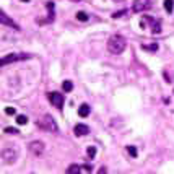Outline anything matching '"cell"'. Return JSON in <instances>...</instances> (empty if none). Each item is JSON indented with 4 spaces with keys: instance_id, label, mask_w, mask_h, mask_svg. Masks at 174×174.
Listing matches in <instances>:
<instances>
[{
    "instance_id": "cb8c5ba5",
    "label": "cell",
    "mask_w": 174,
    "mask_h": 174,
    "mask_svg": "<svg viewBox=\"0 0 174 174\" xmlns=\"http://www.w3.org/2000/svg\"><path fill=\"white\" fill-rule=\"evenodd\" d=\"M81 168H83V169H86L88 173H91V166H90V164H85V166H81Z\"/></svg>"
},
{
    "instance_id": "277c9868",
    "label": "cell",
    "mask_w": 174,
    "mask_h": 174,
    "mask_svg": "<svg viewBox=\"0 0 174 174\" xmlns=\"http://www.w3.org/2000/svg\"><path fill=\"white\" fill-rule=\"evenodd\" d=\"M18 151L15 148H3L2 150V160H3L5 164H12V163L17 161Z\"/></svg>"
},
{
    "instance_id": "9a60e30c",
    "label": "cell",
    "mask_w": 174,
    "mask_h": 174,
    "mask_svg": "<svg viewBox=\"0 0 174 174\" xmlns=\"http://www.w3.org/2000/svg\"><path fill=\"white\" fill-rule=\"evenodd\" d=\"M173 8H174V2L173 0H164V10L168 13H173Z\"/></svg>"
},
{
    "instance_id": "603a6c76",
    "label": "cell",
    "mask_w": 174,
    "mask_h": 174,
    "mask_svg": "<svg viewBox=\"0 0 174 174\" xmlns=\"http://www.w3.org/2000/svg\"><path fill=\"white\" fill-rule=\"evenodd\" d=\"M164 80H166L168 83H171V81H173V77H169V75H168V72H164Z\"/></svg>"
},
{
    "instance_id": "44dd1931",
    "label": "cell",
    "mask_w": 174,
    "mask_h": 174,
    "mask_svg": "<svg viewBox=\"0 0 174 174\" xmlns=\"http://www.w3.org/2000/svg\"><path fill=\"white\" fill-rule=\"evenodd\" d=\"M5 114L13 116V114H17V109H15V108H5Z\"/></svg>"
},
{
    "instance_id": "83f0119b",
    "label": "cell",
    "mask_w": 174,
    "mask_h": 174,
    "mask_svg": "<svg viewBox=\"0 0 174 174\" xmlns=\"http://www.w3.org/2000/svg\"><path fill=\"white\" fill-rule=\"evenodd\" d=\"M114 2H122V0H114Z\"/></svg>"
},
{
    "instance_id": "8992f818",
    "label": "cell",
    "mask_w": 174,
    "mask_h": 174,
    "mask_svg": "<svg viewBox=\"0 0 174 174\" xmlns=\"http://www.w3.org/2000/svg\"><path fill=\"white\" fill-rule=\"evenodd\" d=\"M29 151L34 155V156H41L44 153V143L41 140H34L29 143Z\"/></svg>"
},
{
    "instance_id": "3957f363",
    "label": "cell",
    "mask_w": 174,
    "mask_h": 174,
    "mask_svg": "<svg viewBox=\"0 0 174 174\" xmlns=\"http://www.w3.org/2000/svg\"><path fill=\"white\" fill-rule=\"evenodd\" d=\"M33 55L31 54H25V52H17V54H8L2 57V67L8 65V64H15V62H21V60H28Z\"/></svg>"
},
{
    "instance_id": "5bb4252c",
    "label": "cell",
    "mask_w": 174,
    "mask_h": 174,
    "mask_svg": "<svg viewBox=\"0 0 174 174\" xmlns=\"http://www.w3.org/2000/svg\"><path fill=\"white\" fill-rule=\"evenodd\" d=\"M62 90H64L65 93H70L72 90H73V83H72L70 80H65V81L62 83Z\"/></svg>"
},
{
    "instance_id": "ffe728a7",
    "label": "cell",
    "mask_w": 174,
    "mask_h": 174,
    "mask_svg": "<svg viewBox=\"0 0 174 174\" xmlns=\"http://www.w3.org/2000/svg\"><path fill=\"white\" fill-rule=\"evenodd\" d=\"M127 12H128V10H120V12L112 13V18H120V17H124V15H125Z\"/></svg>"
},
{
    "instance_id": "8fae6325",
    "label": "cell",
    "mask_w": 174,
    "mask_h": 174,
    "mask_svg": "<svg viewBox=\"0 0 174 174\" xmlns=\"http://www.w3.org/2000/svg\"><path fill=\"white\" fill-rule=\"evenodd\" d=\"M78 116L80 117H88L90 116V106L88 104H81L78 108Z\"/></svg>"
},
{
    "instance_id": "2e32d148",
    "label": "cell",
    "mask_w": 174,
    "mask_h": 174,
    "mask_svg": "<svg viewBox=\"0 0 174 174\" xmlns=\"http://www.w3.org/2000/svg\"><path fill=\"white\" fill-rule=\"evenodd\" d=\"M26 122H28V117H26L25 114H20V116H17V124H18V125H25Z\"/></svg>"
},
{
    "instance_id": "e0dca14e",
    "label": "cell",
    "mask_w": 174,
    "mask_h": 174,
    "mask_svg": "<svg viewBox=\"0 0 174 174\" xmlns=\"http://www.w3.org/2000/svg\"><path fill=\"white\" fill-rule=\"evenodd\" d=\"M86 155H88V158H90V160H93V158L96 156V146H88Z\"/></svg>"
},
{
    "instance_id": "9c48e42d",
    "label": "cell",
    "mask_w": 174,
    "mask_h": 174,
    "mask_svg": "<svg viewBox=\"0 0 174 174\" xmlns=\"http://www.w3.org/2000/svg\"><path fill=\"white\" fill-rule=\"evenodd\" d=\"M0 21H2V25H5V26H12V28H15V29H20V26H18L13 20H10L5 12H0Z\"/></svg>"
},
{
    "instance_id": "7c38bea8",
    "label": "cell",
    "mask_w": 174,
    "mask_h": 174,
    "mask_svg": "<svg viewBox=\"0 0 174 174\" xmlns=\"http://www.w3.org/2000/svg\"><path fill=\"white\" fill-rule=\"evenodd\" d=\"M80 173H81V166L78 164H70L65 171V174H80Z\"/></svg>"
},
{
    "instance_id": "52a82bcc",
    "label": "cell",
    "mask_w": 174,
    "mask_h": 174,
    "mask_svg": "<svg viewBox=\"0 0 174 174\" xmlns=\"http://www.w3.org/2000/svg\"><path fill=\"white\" fill-rule=\"evenodd\" d=\"M148 7H150V0H133L132 10L135 13H142V12H145Z\"/></svg>"
},
{
    "instance_id": "ac0fdd59",
    "label": "cell",
    "mask_w": 174,
    "mask_h": 174,
    "mask_svg": "<svg viewBox=\"0 0 174 174\" xmlns=\"http://www.w3.org/2000/svg\"><path fill=\"white\" fill-rule=\"evenodd\" d=\"M77 20L78 21H86L88 20V13L86 12H77Z\"/></svg>"
},
{
    "instance_id": "ba28073f",
    "label": "cell",
    "mask_w": 174,
    "mask_h": 174,
    "mask_svg": "<svg viewBox=\"0 0 174 174\" xmlns=\"http://www.w3.org/2000/svg\"><path fill=\"white\" fill-rule=\"evenodd\" d=\"M73 133L77 135V137H83V135H88L90 133V127L85 124H77L73 128Z\"/></svg>"
},
{
    "instance_id": "30bf717a",
    "label": "cell",
    "mask_w": 174,
    "mask_h": 174,
    "mask_svg": "<svg viewBox=\"0 0 174 174\" xmlns=\"http://www.w3.org/2000/svg\"><path fill=\"white\" fill-rule=\"evenodd\" d=\"M146 20L151 23V31L153 33H161V23H160V20H155V18H151V17H146Z\"/></svg>"
},
{
    "instance_id": "f1b7e54d",
    "label": "cell",
    "mask_w": 174,
    "mask_h": 174,
    "mask_svg": "<svg viewBox=\"0 0 174 174\" xmlns=\"http://www.w3.org/2000/svg\"><path fill=\"white\" fill-rule=\"evenodd\" d=\"M31 174H33V173H31Z\"/></svg>"
},
{
    "instance_id": "484cf974",
    "label": "cell",
    "mask_w": 174,
    "mask_h": 174,
    "mask_svg": "<svg viewBox=\"0 0 174 174\" xmlns=\"http://www.w3.org/2000/svg\"><path fill=\"white\" fill-rule=\"evenodd\" d=\"M21 2H26V3H28V2H29V0H21Z\"/></svg>"
},
{
    "instance_id": "4316f807",
    "label": "cell",
    "mask_w": 174,
    "mask_h": 174,
    "mask_svg": "<svg viewBox=\"0 0 174 174\" xmlns=\"http://www.w3.org/2000/svg\"><path fill=\"white\" fill-rule=\"evenodd\" d=\"M72 2H80V0H72Z\"/></svg>"
},
{
    "instance_id": "5b68a950",
    "label": "cell",
    "mask_w": 174,
    "mask_h": 174,
    "mask_svg": "<svg viewBox=\"0 0 174 174\" xmlns=\"http://www.w3.org/2000/svg\"><path fill=\"white\" fill-rule=\"evenodd\" d=\"M49 101H50V104H52L54 108H57V109L64 108V96L60 95V93H57V91L49 93Z\"/></svg>"
},
{
    "instance_id": "d6986e66",
    "label": "cell",
    "mask_w": 174,
    "mask_h": 174,
    "mask_svg": "<svg viewBox=\"0 0 174 174\" xmlns=\"http://www.w3.org/2000/svg\"><path fill=\"white\" fill-rule=\"evenodd\" d=\"M127 151L132 158H137V148L135 146H127Z\"/></svg>"
},
{
    "instance_id": "4fadbf2b",
    "label": "cell",
    "mask_w": 174,
    "mask_h": 174,
    "mask_svg": "<svg viewBox=\"0 0 174 174\" xmlns=\"http://www.w3.org/2000/svg\"><path fill=\"white\" fill-rule=\"evenodd\" d=\"M142 49L146 50V52H156L158 50V44L153 42V44H142Z\"/></svg>"
},
{
    "instance_id": "6da1fadb",
    "label": "cell",
    "mask_w": 174,
    "mask_h": 174,
    "mask_svg": "<svg viewBox=\"0 0 174 174\" xmlns=\"http://www.w3.org/2000/svg\"><path fill=\"white\" fill-rule=\"evenodd\" d=\"M125 46H127V42H125L124 36H120V34H114V36L109 37V41H108V50H109V54H112V55L122 54L125 50Z\"/></svg>"
},
{
    "instance_id": "7a4b0ae2",
    "label": "cell",
    "mask_w": 174,
    "mask_h": 174,
    "mask_svg": "<svg viewBox=\"0 0 174 174\" xmlns=\"http://www.w3.org/2000/svg\"><path fill=\"white\" fill-rule=\"evenodd\" d=\"M36 124H37V127L41 128V130H44V132H57L59 130L55 120L52 119V116H49V114H42V116L37 119Z\"/></svg>"
},
{
    "instance_id": "d4e9b609",
    "label": "cell",
    "mask_w": 174,
    "mask_h": 174,
    "mask_svg": "<svg viewBox=\"0 0 174 174\" xmlns=\"http://www.w3.org/2000/svg\"><path fill=\"white\" fill-rule=\"evenodd\" d=\"M98 174H108V169H106V168H101V169L98 171Z\"/></svg>"
},
{
    "instance_id": "7402d4cb",
    "label": "cell",
    "mask_w": 174,
    "mask_h": 174,
    "mask_svg": "<svg viewBox=\"0 0 174 174\" xmlns=\"http://www.w3.org/2000/svg\"><path fill=\"white\" fill-rule=\"evenodd\" d=\"M3 132L5 133H18V130H17V128H13V127H5Z\"/></svg>"
}]
</instances>
